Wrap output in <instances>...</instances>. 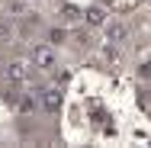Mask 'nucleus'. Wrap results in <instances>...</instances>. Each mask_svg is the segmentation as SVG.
I'll use <instances>...</instances> for the list:
<instances>
[{
	"label": "nucleus",
	"instance_id": "f03ea898",
	"mask_svg": "<svg viewBox=\"0 0 151 148\" xmlns=\"http://www.w3.org/2000/svg\"><path fill=\"white\" fill-rule=\"evenodd\" d=\"M35 61H39L42 68H52V64H55V58H52L48 48H39V52H35Z\"/></svg>",
	"mask_w": 151,
	"mask_h": 148
},
{
	"label": "nucleus",
	"instance_id": "f257e3e1",
	"mask_svg": "<svg viewBox=\"0 0 151 148\" xmlns=\"http://www.w3.org/2000/svg\"><path fill=\"white\" fill-rule=\"evenodd\" d=\"M42 103H45V110H58L61 106V93L58 90H48V93L42 97Z\"/></svg>",
	"mask_w": 151,
	"mask_h": 148
},
{
	"label": "nucleus",
	"instance_id": "7ed1b4c3",
	"mask_svg": "<svg viewBox=\"0 0 151 148\" xmlns=\"http://www.w3.org/2000/svg\"><path fill=\"white\" fill-rule=\"evenodd\" d=\"M90 23H103V10H90Z\"/></svg>",
	"mask_w": 151,
	"mask_h": 148
}]
</instances>
